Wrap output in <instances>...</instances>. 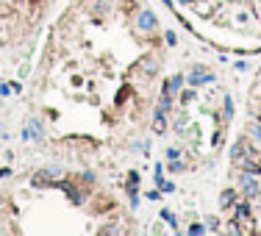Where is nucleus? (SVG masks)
<instances>
[{
	"mask_svg": "<svg viewBox=\"0 0 261 236\" xmlns=\"http://www.w3.org/2000/svg\"><path fill=\"white\" fill-rule=\"evenodd\" d=\"M156 25H158V20H156V14L153 11H139V17H136V28L139 31H156Z\"/></svg>",
	"mask_w": 261,
	"mask_h": 236,
	"instance_id": "2",
	"label": "nucleus"
},
{
	"mask_svg": "<svg viewBox=\"0 0 261 236\" xmlns=\"http://www.w3.org/2000/svg\"><path fill=\"white\" fill-rule=\"evenodd\" d=\"M209 228H211V231L219 228V220H217V217H209Z\"/></svg>",
	"mask_w": 261,
	"mask_h": 236,
	"instance_id": "16",
	"label": "nucleus"
},
{
	"mask_svg": "<svg viewBox=\"0 0 261 236\" xmlns=\"http://www.w3.org/2000/svg\"><path fill=\"white\" fill-rule=\"evenodd\" d=\"M153 131L156 133H164V131H167V111H161V109L153 111Z\"/></svg>",
	"mask_w": 261,
	"mask_h": 236,
	"instance_id": "4",
	"label": "nucleus"
},
{
	"mask_svg": "<svg viewBox=\"0 0 261 236\" xmlns=\"http://www.w3.org/2000/svg\"><path fill=\"white\" fill-rule=\"evenodd\" d=\"M209 81H214L211 72H206L203 67H195V69H192V75H189V83H192V86H200V83H209Z\"/></svg>",
	"mask_w": 261,
	"mask_h": 236,
	"instance_id": "3",
	"label": "nucleus"
},
{
	"mask_svg": "<svg viewBox=\"0 0 261 236\" xmlns=\"http://www.w3.org/2000/svg\"><path fill=\"white\" fill-rule=\"evenodd\" d=\"M233 67L239 69V72H245V69H247V61H245V59H242V61H236V64H233Z\"/></svg>",
	"mask_w": 261,
	"mask_h": 236,
	"instance_id": "18",
	"label": "nucleus"
},
{
	"mask_svg": "<svg viewBox=\"0 0 261 236\" xmlns=\"http://www.w3.org/2000/svg\"><path fill=\"white\" fill-rule=\"evenodd\" d=\"M161 217L169 222V228H175V231H178V220H175V214H172V211H167V208H164V211H161Z\"/></svg>",
	"mask_w": 261,
	"mask_h": 236,
	"instance_id": "10",
	"label": "nucleus"
},
{
	"mask_svg": "<svg viewBox=\"0 0 261 236\" xmlns=\"http://www.w3.org/2000/svg\"><path fill=\"white\" fill-rule=\"evenodd\" d=\"M178 156H181V150H178V147H167V159L169 161H175Z\"/></svg>",
	"mask_w": 261,
	"mask_h": 236,
	"instance_id": "13",
	"label": "nucleus"
},
{
	"mask_svg": "<svg viewBox=\"0 0 261 236\" xmlns=\"http://www.w3.org/2000/svg\"><path fill=\"white\" fill-rule=\"evenodd\" d=\"M239 192L245 194V197H256V194L261 192V186H259V180H256L250 173H242V178H239Z\"/></svg>",
	"mask_w": 261,
	"mask_h": 236,
	"instance_id": "1",
	"label": "nucleus"
},
{
	"mask_svg": "<svg viewBox=\"0 0 261 236\" xmlns=\"http://www.w3.org/2000/svg\"><path fill=\"white\" fill-rule=\"evenodd\" d=\"M195 97H198V92H195V89H186L184 95H181V103H192Z\"/></svg>",
	"mask_w": 261,
	"mask_h": 236,
	"instance_id": "11",
	"label": "nucleus"
},
{
	"mask_svg": "<svg viewBox=\"0 0 261 236\" xmlns=\"http://www.w3.org/2000/svg\"><path fill=\"white\" fill-rule=\"evenodd\" d=\"M181 86H184V75H172L167 83H164V92H169V95H178V92H181Z\"/></svg>",
	"mask_w": 261,
	"mask_h": 236,
	"instance_id": "5",
	"label": "nucleus"
},
{
	"mask_svg": "<svg viewBox=\"0 0 261 236\" xmlns=\"http://www.w3.org/2000/svg\"><path fill=\"white\" fill-rule=\"evenodd\" d=\"M136 186H139V173H131V175H128V192L134 194Z\"/></svg>",
	"mask_w": 261,
	"mask_h": 236,
	"instance_id": "9",
	"label": "nucleus"
},
{
	"mask_svg": "<svg viewBox=\"0 0 261 236\" xmlns=\"http://www.w3.org/2000/svg\"><path fill=\"white\" fill-rule=\"evenodd\" d=\"M236 222H250V206L247 203H239V208H236Z\"/></svg>",
	"mask_w": 261,
	"mask_h": 236,
	"instance_id": "7",
	"label": "nucleus"
},
{
	"mask_svg": "<svg viewBox=\"0 0 261 236\" xmlns=\"http://www.w3.org/2000/svg\"><path fill=\"white\" fill-rule=\"evenodd\" d=\"M142 69H145L148 75H156V69H158V61H156V59H145V61H142Z\"/></svg>",
	"mask_w": 261,
	"mask_h": 236,
	"instance_id": "8",
	"label": "nucleus"
},
{
	"mask_svg": "<svg viewBox=\"0 0 261 236\" xmlns=\"http://www.w3.org/2000/svg\"><path fill=\"white\" fill-rule=\"evenodd\" d=\"M8 175H11V170H8V167H3V170H0V178H8Z\"/></svg>",
	"mask_w": 261,
	"mask_h": 236,
	"instance_id": "20",
	"label": "nucleus"
},
{
	"mask_svg": "<svg viewBox=\"0 0 261 236\" xmlns=\"http://www.w3.org/2000/svg\"><path fill=\"white\" fill-rule=\"evenodd\" d=\"M164 39H167V45H175V34H172V31H167V34H164Z\"/></svg>",
	"mask_w": 261,
	"mask_h": 236,
	"instance_id": "17",
	"label": "nucleus"
},
{
	"mask_svg": "<svg viewBox=\"0 0 261 236\" xmlns=\"http://www.w3.org/2000/svg\"><path fill=\"white\" fill-rule=\"evenodd\" d=\"M222 103H225V117H231V114H233V103H231V97H222Z\"/></svg>",
	"mask_w": 261,
	"mask_h": 236,
	"instance_id": "12",
	"label": "nucleus"
},
{
	"mask_svg": "<svg viewBox=\"0 0 261 236\" xmlns=\"http://www.w3.org/2000/svg\"><path fill=\"white\" fill-rule=\"evenodd\" d=\"M148 200H161V189H150V192H148Z\"/></svg>",
	"mask_w": 261,
	"mask_h": 236,
	"instance_id": "14",
	"label": "nucleus"
},
{
	"mask_svg": "<svg viewBox=\"0 0 261 236\" xmlns=\"http://www.w3.org/2000/svg\"><path fill=\"white\" fill-rule=\"evenodd\" d=\"M84 180H89V183L95 180V173H92V170H84Z\"/></svg>",
	"mask_w": 261,
	"mask_h": 236,
	"instance_id": "19",
	"label": "nucleus"
},
{
	"mask_svg": "<svg viewBox=\"0 0 261 236\" xmlns=\"http://www.w3.org/2000/svg\"><path fill=\"white\" fill-rule=\"evenodd\" d=\"M203 231H206V225H200V222H195V225H192V228H189V234H195V236H198V234H203Z\"/></svg>",
	"mask_w": 261,
	"mask_h": 236,
	"instance_id": "15",
	"label": "nucleus"
},
{
	"mask_svg": "<svg viewBox=\"0 0 261 236\" xmlns=\"http://www.w3.org/2000/svg\"><path fill=\"white\" fill-rule=\"evenodd\" d=\"M233 203H236V189H225L219 194V208H231Z\"/></svg>",
	"mask_w": 261,
	"mask_h": 236,
	"instance_id": "6",
	"label": "nucleus"
},
{
	"mask_svg": "<svg viewBox=\"0 0 261 236\" xmlns=\"http://www.w3.org/2000/svg\"><path fill=\"white\" fill-rule=\"evenodd\" d=\"M253 136H256V139H261V128H259V125H253Z\"/></svg>",
	"mask_w": 261,
	"mask_h": 236,
	"instance_id": "21",
	"label": "nucleus"
}]
</instances>
